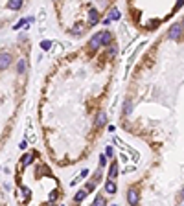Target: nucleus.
<instances>
[{"label": "nucleus", "instance_id": "f3484780", "mask_svg": "<svg viewBox=\"0 0 184 206\" xmlns=\"http://www.w3.org/2000/svg\"><path fill=\"white\" fill-rule=\"evenodd\" d=\"M131 109H133V105H131V101H125V107H123V112H125V114H131Z\"/></svg>", "mask_w": 184, "mask_h": 206}, {"label": "nucleus", "instance_id": "1a4fd4ad", "mask_svg": "<svg viewBox=\"0 0 184 206\" xmlns=\"http://www.w3.org/2000/svg\"><path fill=\"white\" fill-rule=\"evenodd\" d=\"M105 120H107V114H105V112H100L98 118H96V125H98V127L105 125Z\"/></svg>", "mask_w": 184, "mask_h": 206}, {"label": "nucleus", "instance_id": "b1692460", "mask_svg": "<svg viewBox=\"0 0 184 206\" xmlns=\"http://www.w3.org/2000/svg\"><path fill=\"white\" fill-rule=\"evenodd\" d=\"M181 199H184V190L181 191Z\"/></svg>", "mask_w": 184, "mask_h": 206}, {"label": "nucleus", "instance_id": "423d86ee", "mask_svg": "<svg viewBox=\"0 0 184 206\" xmlns=\"http://www.w3.org/2000/svg\"><path fill=\"white\" fill-rule=\"evenodd\" d=\"M105 191L111 193V195H114V193H116V184H114L112 180H107V182H105Z\"/></svg>", "mask_w": 184, "mask_h": 206}, {"label": "nucleus", "instance_id": "4be33fe9", "mask_svg": "<svg viewBox=\"0 0 184 206\" xmlns=\"http://www.w3.org/2000/svg\"><path fill=\"white\" fill-rule=\"evenodd\" d=\"M24 22H26V19H21V21H19L17 24H15V30H19V28H22V26H24Z\"/></svg>", "mask_w": 184, "mask_h": 206}, {"label": "nucleus", "instance_id": "6ab92c4d", "mask_svg": "<svg viewBox=\"0 0 184 206\" xmlns=\"http://www.w3.org/2000/svg\"><path fill=\"white\" fill-rule=\"evenodd\" d=\"M50 46H52V42H50V41H42L41 42V48H42V50H50Z\"/></svg>", "mask_w": 184, "mask_h": 206}, {"label": "nucleus", "instance_id": "39448f33", "mask_svg": "<svg viewBox=\"0 0 184 206\" xmlns=\"http://www.w3.org/2000/svg\"><path fill=\"white\" fill-rule=\"evenodd\" d=\"M127 203L131 206L138 204V191H136V190H129V193H127Z\"/></svg>", "mask_w": 184, "mask_h": 206}, {"label": "nucleus", "instance_id": "9b49d317", "mask_svg": "<svg viewBox=\"0 0 184 206\" xmlns=\"http://www.w3.org/2000/svg\"><path fill=\"white\" fill-rule=\"evenodd\" d=\"M7 7H9V9H21L22 2H21V0H11V2L7 4Z\"/></svg>", "mask_w": 184, "mask_h": 206}, {"label": "nucleus", "instance_id": "dca6fc26", "mask_svg": "<svg viewBox=\"0 0 184 206\" xmlns=\"http://www.w3.org/2000/svg\"><path fill=\"white\" fill-rule=\"evenodd\" d=\"M116 54H118V46H116V44H111V48H109V55L114 57Z\"/></svg>", "mask_w": 184, "mask_h": 206}, {"label": "nucleus", "instance_id": "2eb2a0df", "mask_svg": "<svg viewBox=\"0 0 184 206\" xmlns=\"http://www.w3.org/2000/svg\"><path fill=\"white\" fill-rule=\"evenodd\" d=\"M24 68H26V61H24V59H21V61L17 63V72H19V74H22V72H24Z\"/></svg>", "mask_w": 184, "mask_h": 206}, {"label": "nucleus", "instance_id": "5701e85b", "mask_svg": "<svg viewBox=\"0 0 184 206\" xmlns=\"http://www.w3.org/2000/svg\"><path fill=\"white\" fill-rule=\"evenodd\" d=\"M112 153H114V149H112V147H107V151H105V157H112Z\"/></svg>", "mask_w": 184, "mask_h": 206}, {"label": "nucleus", "instance_id": "393cba45", "mask_svg": "<svg viewBox=\"0 0 184 206\" xmlns=\"http://www.w3.org/2000/svg\"><path fill=\"white\" fill-rule=\"evenodd\" d=\"M182 28H184V22H182Z\"/></svg>", "mask_w": 184, "mask_h": 206}, {"label": "nucleus", "instance_id": "0eeeda50", "mask_svg": "<svg viewBox=\"0 0 184 206\" xmlns=\"http://www.w3.org/2000/svg\"><path fill=\"white\" fill-rule=\"evenodd\" d=\"M111 41H112V33H111V31H101V42L103 44H109V46H111Z\"/></svg>", "mask_w": 184, "mask_h": 206}, {"label": "nucleus", "instance_id": "7ed1b4c3", "mask_svg": "<svg viewBox=\"0 0 184 206\" xmlns=\"http://www.w3.org/2000/svg\"><path fill=\"white\" fill-rule=\"evenodd\" d=\"M181 31H182V24H173L169 28V39H179Z\"/></svg>", "mask_w": 184, "mask_h": 206}, {"label": "nucleus", "instance_id": "9d476101", "mask_svg": "<svg viewBox=\"0 0 184 206\" xmlns=\"http://www.w3.org/2000/svg\"><path fill=\"white\" fill-rule=\"evenodd\" d=\"M118 19H120V11L116 7H112L111 13H109V21H118Z\"/></svg>", "mask_w": 184, "mask_h": 206}, {"label": "nucleus", "instance_id": "4468645a", "mask_svg": "<svg viewBox=\"0 0 184 206\" xmlns=\"http://www.w3.org/2000/svg\"><path fill=\"white\" fill-rule=\"evenodd\" d=\"M116 173H118V162H114V164L111 166V175H109V177H111V179H114V177H116Z\"/></svg>", "mask_w": 184, "mask_h": 206}, {"label": "nucleus", "instance_id": "20e7f679", "mask_svg": "<svg viewBox=\"0 0 184 206\" xmlns=\"http://www.w3.org/2000/svg\"><path fill=\"white\" fill-rule=\"evenodd\" d=\"M13 61V57L9 55V54H0V70H4V68H7L9 64Z\"/></svg>", "mask_w": 184, "mask_h": 206}, {"label": "nucleus", "instance_id": "f8f14e48", "mask_svg": "<svg viewBox=\"0 0 184 206\" xmlns=\"http://www.w3.org/2000/svg\"><path fill=\"white\" fill-rule=\"evenodd\" d=\"M92 206H105V197H103V195H98V197L94 199Z\"/></svg>", "mask_w": 184, "mask_h": 206}, {"label": "nucleus", "instance_id": "aec40b11", "mask_svg": "<svg viewBox=\"0 0 184 206\" xmlns=\"http://www.w3.org/2000/svg\"><path fill=\"white\" fill-rule=\"evenodd\" d=\"M105 164H107V157H105V155H100V167H103Z\"/></svg>", "mask_w": 184, "mask_h": 206}, {"label": "nucleus", "instance_id": "f03ea898", "mask_svg": "<svg viewBox=\"0 0 184 206\" xmlns=\"http://www.w3.org/2000/svg\"><path fill=\"white\" fill-rule=\"evenodd\" d=\"M98 22H100L98 9H96V7H90V9H88V26H94V24H98Z\"/></svg>", "mask_w": 184, "mask_h": 206}, {"label": "nucleus", "instance_id": "f257e3e1", "mask_svg": "<svg viewBox=\"0 0 184 206\" xmlns=\"http://www.w3.org/2000/svg\"><path fill=\"white\" fill-rule=\"evenodd\" d=\"M88 46H90V52H96L100 46H103V42H101V31H100V33H96V35L90 39Z\"/></svg>", "mask_w": 184, "mask_h": 206}, {"label": "nucleus", "instance_id": "a211bd4d", "mask_svg": "<svg viewBox=\"0 0 184 206\" xmlns=\"http://www.w3.org/2000/svg\"><path fill=\"white\" fill-rule=\"evenodd\" d=\"M94 188H96V182H94V180H92V182H87V186H85V190H87V191H92Z\"/></svg>", "mask_w": 184, "mask_h": 206}, {"label": "nucleus", "instance_id": "ddd939ff", "mask_svg": "<svg viewBox=\"0 0 184 206\" xmlns=\"http://www.w3.org/2000/svg\"><path fill=\"white\" fill-rule=\"evenodd\" d=\"M31 160H33V155H31V153H28V155H24V157H22V166H28V164H31Z\"/></svg>", "mask_w": 184, "mask_h": 206}, {"label": "nucleus", "instance_id": "a878e982", "mask_svg": "<svg viewBox=\"0 0 184 206\" xmlns=\"http://www.w3.org/2000/svg\"><path fill=\"white\" fill-rule=\"evenodd\" d=\"M114 206H116V204H114Z\"/></svg>", "mask_w": 184, "mask_h": 206}, {"label": "nucleus", "instance_id": "412c9836", "mask_svg": "<svg viewBox=\"0 0 184 206\" xmlns=\"http://www.w3.org/2000/svg\"><path fill=\"white\" fill-rule=\"evenodd\" d=\"M74 31L76 33H83V24H76L74 26Z\"/></svg>", "mask_w": 184, "mask_h": 206}, {"label": "nucleus", "instance_id": "6e6552de", "mask_svg": "<svg viewBox=\"0 0 184 206\" xmlns=\"http://www.w3.org/2000/svg\"><path fill=\"white\" fill-rule=\"evenodd\" d=\"M85 197H87V190H79V191L74 195V201H76V203H81Z\"/></svg>", "mask_w": 184, "mask_h": 206}]
</instances>
